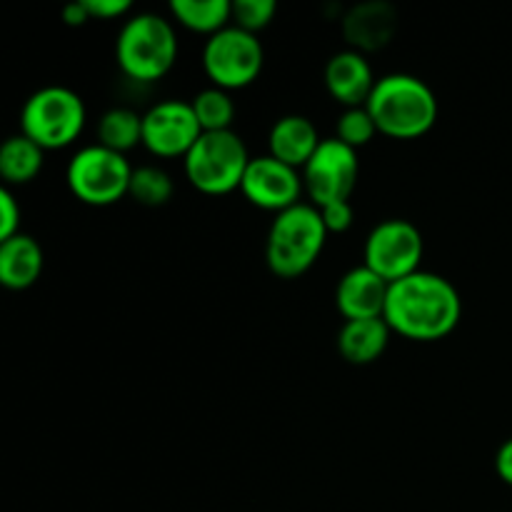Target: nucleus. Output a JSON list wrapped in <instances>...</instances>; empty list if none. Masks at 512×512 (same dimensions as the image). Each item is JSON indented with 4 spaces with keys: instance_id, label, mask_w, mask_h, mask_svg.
Returning a JSON list of instances; mask_svg holds the SVG:
<instances>
[{
    "instance_id": "obj_1",
    "label": "nucleus",
    "mask_w": 512,
    "mask_h": 512,
    "mask_svg": "<svg viewBox=\"0 0 512 512\" xmlns=\"http://www.w3.org/2000/svg\"><path fill=\"white\" fill-rule=\"evenodd\" d=\"M390 330L418 343H435L453 333L463 318V298L448 278L418 270L390 283L383 313Z\"/></svg>"
},
{
    "instance_id": "obj_2",
    "label": "nucleus",
    "mask_w": 512,
    "mask_h": 512,
    "mask_svg": "<svg viewBox=\"0 0 512 512\" xmlns=\"http://www.w3.org/2000/svg\"><path fill=\"white\" fill-rule=\"evenodd\" d=\"M365 108L373 115L378 133L395 140L423 138L438 123L440 113L433 88L410 73H388L378 78Z\"/></svg>"
},
{
    "instance_id": "obj_3",
    "label": "nucleus",
    "mask_w": 512,
    "mask_h": 512,
    "mask_svg": "<svg viewBox=\"0 0 512 512\" xmlns=\"http://www.w3.org/2000/svg\"><path fill=\"white\" fill-rule=\"evenodd\" d=\"M328 228L313 203H298L275 215L265 240V260L278 278H300L323 255Z\"/></svg>"
},
{
    "instance_id": "obj_4",
    "label": "nucleus",
    "mask_w": 512,
    "mask_h": 512,
    "mask_svg": "<svg viewBox=\"0 0 512 512\" xmlns=\"http://www.w3.org/2000/svg\"><path fill=\"white\" fill-rule=\"evenodd\" d=\"M115 60L125 78L155 83L173 70L178 60V35L170 20L158 13L128 18L115 38Z\"/></svg>"
},
{
    "instance_id": "obj_5",
    "label": "nucleus",
    "mask_w": 512,
    "mask_h": 512,
    "mask_svg": "<svg viewBox=\"0 0 512 512\" xmlns=\"http://www.w3.org/2000/svg\"><path fill=\"white\" fill-rule=\"evenodd\" d=\"M88 120L83 98L65 85H45L25 100L20 110V133L43 150H60L80 138Z\"/></svg>"
},
{
    "instance_id": "obj_6",
    "label": "nucleus",
    "mask_w": 512,
    "mask_h": 512,
    "mask_svg": "<svg viewBox=\"0 0 512 512\" xmlns=\"http://www.w3.org/2000/svg\"><path fill=\"white\" fill-rule=\"evenodd\" d=\"M250 160L253 158L243 138L233 130H220L200 135L198 143L183 158V168L195 190L205 195H228L240 190Z\"/></svg>"
},
{
    "instance_id": "obj_7",
    "label": "nucleus",
    "mask_w": 512,
    "mask_h": 512,
    "mask_svg": "<svg viewBox=\"0 0 512 512\" xmlns=\"http://www.w3.org/2000/svg\"><path fill=\"white\" fill-rule=\"evenodd\" d=\"M130 178L133 165L128 158L100 143L80 148L65 170L70 193L93 208H108L123 200L130 193Z\"/></svg>"
},
{
    "instance_id": "obj_8",
    "label": "nucleus",
    "mask_w": 512,
    "mask_h": 512,
    "mask_svg": "<svg viewBox=\"0 0 512 512\" xmlns=\"http://www.w3.org/2000/svg\"><path fill=\"white\" fill-rule=\"evenodd\" d=\"M265 50L258 35L228 25L210 35L203 48V70L220 90H240L255 83L263 70Z\"/></svg>"
},
{
    "instance_id": "obj_9",
    "label": "nucleus",
    "mask_w": 512,
    "mask_h": 512,
    "mask_svg": "<svg viewBox=\"0 0 512 512\" xmlns=\"http://www.w3.org/2000/svg\"><path fill=\"white\" fill-rule=\"evenodd\" d=\"M425 255L423 233L415 223L400 218L383 220L365 238L363 265H368L380 278L395 283L418 273Z\"/></svg>"
},
{
    "instance_id": "obj_10",
    "label": "nucleus",
    "mask_w": 512,
    "mask_h": 512,
    "mask_svg": "<svg viewBox=\"0 0 512 512\" xmlns=\"http://www.w3.org/2000/svg\"><path fill=\"white\" fill-rule=\"evenodd\" d=\"M300 173H303L305 193L315 208L350 200L360 175L358 150L338 138H323L320 148Z\"/></svg>"
},
{
    "instance_id": "obj_11",
    "label": "nucleus",
    "mask_w": 512,
    "mask_h": 512,
    "mask_svg": "<svg viewBox=\"0 0 512 512\" xmlns=\"http://www.w3.org/2000/svg\"><path fill=\"white\" fill-rule=\"evenodd\" d=\"M200 135L203 128L185 100H160L143 113V145L158 158H185Z\"/></svg>"
},
{
    "instance_id": "obj_12",
    "label": "nucleus",
    "mask_w": 512,
    "mask_h": 512,
    "mask_svg": "<svg viewBox=\"0 0 512 512\" xmlns=\"http://www.w3.org/2000/svg\"><path fill=\"white\" fill-rule=\"evenodd\" d=\"M240 193L255 208L278 215L293 205L303 203L300 200V195L305 193L303 173L298 168L285 165L283 160L273 158L270 153L258 155V158L250 160L248 170H245Z\"/></svg>"
},
{
    "instance_id": "obj_13",
    "label": "nucleus",
    "mask_w": 512,
    "mask_h": 512,
    "mask_svg": "<svg viewBox=\"0 0 512 512\" xmlns=\"http://www.w3.org/2000/svg\"><path fill=\"white\" fill-rule=\"evenodd\" d=\"M388 280L380 278L368 265L350 268L335 288V305L345 320L383 318L388 303Z\"/></svg>"
},
{
    "instance_id": "obj_14",
    "label": "nucleus",
    "mask_w": 512,
    "mask_h": 512,
    "mask_svg": "<svg viewBox=\"0 0 512 512\" xmlns=\"http://www.w3.org/2000/svg\"><path fill=\"white\" fill-rule=\"evenodd\" d=\"M378 78L373 75L368 58L353 48L335 53L325 65V88L343 108H360L368 103Z\"/></svg>"
},
{
    "instance_id": "obj_15",
    "label": "nucleus",
    "mask_w": 512,
    "mask_h": 512,
    "mask_svg": "<svg viewBox=\"0 0 512 512\" xmlns=\"http://www.w3.org/2000/svg\"><path fill=\"white\" fill-rule=\"evenodd\" d=\"M398 30V13L393 5L370 0V3L355 5L343 20V35L348 45L358 53H373L385 48Z\"/></svg>"
},
{
    "instance_id": "obj_16",
    "label": "nucleus",
    "mask_w": 512,
    "mask_h": 512,
    "mask_svg": "<svg viewBox=\"0 0 512 512\" xmlns=\"http://www.w3.org/2000/svg\"><path fill=\"white\" fill-rule=\"evenodd\" d=\"M320 143H323V138L318 135V128L313 125V120L295 113L275 120L268 135L270 155L298 170H303L308 165L315 150L320 148Z\"/></svg>"
},
{
    "instance_id": "obj_17",
    "label": "nucleus",
    "mask_w": 512,
    "mask_h": 512,
    "mask_svg": "<svg viewBox=\"0 0 512 512\" xmlns=\"http://www.w3.org/2000/svg\"><path fill=\"white\" fill-rule=\"evenodd\" d=\"M45 255L33 235L18 233L0 243V285L8 290H28L43 275Z\"/></svg>"
},
{
    "instance_id": "obj_18",
    "label": "nucleus",
    "mask_w": 512,
    "mask_h": 512,
    "mask_svg": "<svg viewBox=\"0 0 512 512\" xmlns=\"http://www.w3.org/2000/svg\"><path fill=\"white\" fill-rule=\"evenodd\" d=\"M390 325L385 318H365V320H345L338 330V350L348 363L370 365L388 350Z\"/></svg>"
},
{
    "instance_id": "obj_19",
    "label": "nucleus",
    "mask_w": 512,
    "mask_h": 512,
    "mask_svg": "<svg viewBox=\"0 0 512 512\" xmlns=\"http://www.w3.org/2000/svg\"><path fill=\"white\" fill-rule=\"evenodd\" d=\"M45 163V150L28 135H10L0 148V175L5 180V188L10 185H25L38 178Z\"/></svg>"
},
{
    "instance_id": "obj_20",
    "label": "nucleus",
    "mask_w": 512,
    "mask_h": 512,
    "mask_svg": "<svg viewBox=\"0 0 512 512\" xmlns=\"http://www.w3.org/2000/svg\"><path fill=\"white\" fill-rule=\"evenodd\" d=\"M175 23L200 35H215L233 25V3L230 0H173L170 3Z\"/></svg>"
},
{
    "instance_id": "obj_21",
    "label": "nucleus",
    "mask_w": 512,
    "mask_h": 512,
    "mask_svg": "<svg viewBox=\"0 0 512 512\" xmlns=\"http://www.w3.org/2000/svg\"><path fill=\"white\" fill-rule=\"evenodd\" d=\"M98 143L123 155L135 145H143V115L123 105L110 108L98 120Z\"/></svg>"
},
{
    "instance_id": "obj_22",
    "label": "nucleus",
    "mask_w": 512,
    "mask_h": 512,
    "mask_svg": "<svg viewBox=\"0 0 512 512\" xmlns=\"http://www.w3.org/2000/svg\"><path fill=\"white\" fill-rule=\"evenodd\" d=\"M195 110L203 133H220V130H233L235 120V103L230 98L228 90H220L215 85L200 90L193 100H190Z\"/></svg>"
},
{
    "instance_id": "obj_23",
    "label": "nucleus",
    "mask_w": 512,
    "mask_h": 512,
    "mask_svg": "<svg viewBox=\"0 0 512 512\" xmlns=\"http://www.w3.org/2000/svg\"><path fill=\"white\" fill-rule=\"evenodd\" d=\"M173 193V178L163 168H158V165H140V168H133L128 195L135 203L145 205V208H160V205H165L173 198Z\"/></svg>"
},
{
    "instance_id": "obj_24",
    "label": "nucleus",
    "mask_w": 512,
    "mask_h": 512,
    "mask_svg": "<svg viewBox=\"0 0 512 512\" xmlns=\"http://www.w3.org/2000/svg\"><path fill=\"white\" fill-rule=\"evenodd\" d=\"M375 135H378V125H375L373 115H370L365 105H360V108H343V113L338 115L335 138L343 140L353 150L368 145Z\"/></svg>"
},
{
    "instance_id": "obj_25",
    "label": "nucleus",
    "mask_w": 512,
    "mask_h": 512,
    "mask_svg": "<svg viewBox=\"0 0 512 512\" xmlns=\"http://www.w3.org/2000/svg\"><path fill=\"white\" fill-rule=\"evenodd\" d=\"M278 13L275 0H233V25L240 30L258 35V30L268 28Z\"/></svg>"
},
{
    "instance_id": "obj_26",
    "label": "nucleus",
    "mask_w": 512,
    "mask_h": 512,
    "mask_svg": "<svg viewBox=\"0 0 512 512\" xmlns=\"http://www.w3.org/2000/svg\"><path fill=\"white\" fill-rule=\"evenodd\" d=\"M20 218H23V210H20L13 190L0 188V243L20 233Z\"/></svg>"
},
{
    "instance_id": "obj_27",
    "label": "nucleus",
    "mask_w": 512,
    "mask_h": 512,
    "mask_svg": "<svg viewBox=\"0 0 512 512\" xmlns=\"http://www.w3.org/2000/svg\"><path fill=\"white\" fill-rule=\"evenodd\" d=\"M320 215H323V223L328 228V233H345L353 225L355 213L350 200H338V203H328L323 208H318Z\"/></svg>"
},
{
    "instance_id": "obj_28",
    "label": "nucleus",
    "mask_w": 512,
    "mask_h": 512,
    "mask_svg": "<svg viewBox=\"0 0 512 512\" xmlns=\"http://www.w3.org/2000/svg\"><path fill=\"white\" fill-rule=\"evenodd\" d=\"M85 10H88L90 20H113L123 18L133 10L130 0H83Z\"/></svg>"
},
{
    "instance_id": "obj_29",
    "label": "nucleus",
    "mask_w": 512,
    "mask_h": 512,
    "mask_svg": "<svg viewBox=\"0 0 512 512\" xmlns=\"http://www.w3.org/2000/svg\"><path fill=\"white\" fill-rule=\"evenodd\" d=\"M495 473H498V478L505 485L512 488V438L505 440L498 448V455H495Z\"/></svg>"
},
{
    "instance_id": "obj_30",
    "label": "nucleus",
    "mask_w": 512,
    "mask_h": 512,
    "mask_svg": "<svg viewBox=\"0 0 512 512\" xmlns=\"http://www.w3.org/2000/svg\"><path fill=\"white\" fill-rule=\"evenodd\" d=\"M63 18H65V23H68V25H83V23H88L90 15H88V10H85L83 0H78V3L65 5Z\"/></svg>"
}]
</instances>
